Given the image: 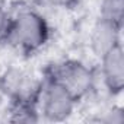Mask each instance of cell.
Returning a JSON list of instances; mask_svg holds the SVG:
<instances>
[{"label":"cell","instance_id":"cell-1","mask_svg":"<svg viewBox=\"0 0 124 124\" xmlns=\"http://www.w3.org/2000/svg\"><path fill=\"white\" fill-rule=\"evenodd\" d=\"M51 26L45 16L34 8H19L10 13L8 28L0 38L23 55H34L50 41Z\"/></svg>","mask_w":124,"mask_h":124},{"label":"cell","instance_id":"cell-2","mask_svg":"<svg viewBox=\"0 0 124 124\" xmlns=\"http://www.w3.org/2000/svg\"><path fill=\"white\" fill-rule=\"evenodd\" d=\"M45 78H50L66 88L80 102L85 99L95 86V72L82 60L66 58L50 64L45 69Z\"/></svg>","mask_w":124,"mask_h":124},{"label":"cell","instance_id":"cell-3","mask_svg":"<svg viewBox=\"0 0 124 124\" xmlns=\"http://www.w3.org/2000/svg\"><path fill=\"white\" fill-rule=\"evenodd\" d=\"M42 89L38 99L41 120L51 123L67 121L78 107V99L60 83L50 78H42Z\"/></svg>","mask_w":124,"mask_h":124},{"label":"cell","instance_id":"cell-4","mask_svg":"<svg viewBox=\"0 0 124 124\" xmlns=\"http://www.w3.org/2000/svg\"><path fill=\"white\" fill-rule=\"evenodd\" d=\"M42 78L23 67L12 66L0 75V91L10 102H26L38 105L42 89Z\"/></svg>","mask_w":124,"mask_h":124},{"label":"cell","instance_id":"cell-5","mask_svg":"<svg viewBox=\"0 0 124 124\" xmlns=\"http://www.w3.org/2000/svg\"><path fill=\"white\" fill-rule=\"evenodd\" d=\"M99 75L105 91L118 96L124 89V51L123 44L109 50L99 58Z\"/></svg>","mask_w":124,"mask_h":124},{"label":"cell","instance_id":"cell-6","mask_svg":"<svg viewBox=\"0 0 124 124\" xmlns=\"http://www.w3.org/2000/svg\"><path fill=\"white\" fill-rule=\"evenodd\" d=\"M121 29L123 26L98 18L89 32V47L93 55L101 58L105 53L120 45Z\"/></svg>","mask_w":124,"mask_h":124},{"label":"cell","instance_id":"cell-7","mask_svg":"<svg viewBox=\"0 0 124 124\" xmlns=\"http://www.w3.org/2000/svg\"><path fill=\"white\" fill-rule=\"evenodd\" d=\"M9 121L15 123H38L41 120L38 105L26 102H9Z\"/></svg>","mask_w":124,"mask_h":124},{"label":"cell","instance_id":"cell-8","mask_svg":"<svg viewBox=\"0 0 124 124\" xmlns=\"http://www.w3.org/2000/svg\"><path fill=\"white\" fill-rule=\"evenodd\" d=\"M98 18L123 26L124 0H101L99 2V16Z\"/></svg>","mask_w":124,"mask_h":124},{"label":"cell","instance_id":"cell-9","mask_svg":"<svg viewBox=\"0 0 124 124\" xmlns=\"http://www.w3.org/2000/svg\"><path fill=\"white\" fill-rule=\"evenodd\" d=\"M96 121H101V123H123L124 121V112L120 107H112L107 111H104L102 115H99L96 118Z\"/></svg>","mask_w":124,"mask_h":124},{"label":"cell","instance_id":"cell-10","mask_svg":"<svg viewBox=\"0 0 124 124\" xmlns=\"http://www.w3.org/2000/svg\"><path fill=\"white\" fill-rule=\"evenodd\" d=\"M42 3L55 8V9H63V10H72L76 9L80 3V0H41Z\"/></svg>","mask_w":124,"mask_h":124},{"label":"cell","instance_id":"cell-11","mask_svg":"<svg viewBox=\"0 0 124 124\" xmlns=\"http://www.w3.org/2000/svg\"><path fill=\"white\" fill-rule=\"evenodd\" d=\"M9 19H10V10L8 9L5 0H0V38L3 37V34L8 28Z\"/></svg>","mask_w":124,"mask_h":124}]
</instances>
